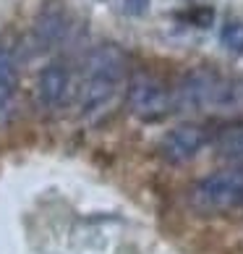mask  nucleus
Listing matches in <instances>:
<instances>
[{
	"label": "nucleus",
	"mask_w": 243,
	"mask_h": 254,
	"mask_svg": "<svg viewBox=\"0 0 243 254\" xmlns=\"http://www.w3.org/2000/svg\"><path fill=\"white\" fill-rule=\"evenodd\" d=\"M126 71H128V58L118 45L113 42L97 45L87 55L84 73H81V87H79L81 113L105 110L123 87Z\"/></svg>",
	"instance_id": "f257e3e1"
},
{
	"label": "nucleus",
	"mask_w": 243,
	"mask_h": 254,
	"mask_svg": "<svg viewBox=\"0 0 243 254\" xmlns=\"http://www.w3.org/2000/svg\"><path fill=\"white\" fill-rule=\"evenodd\" d=\"M238 84L222 79L220 73L196 68L186 73L178 92H175V105L189 113H214V110H230L241 102Z\"/></svg>",
	"instance_id": "f03ea898"
},
{
	"label": "nucleus",
	"mask_w": 243,
	"mask_h": 254,
	"mask_svg": "<svg viewBox=\"0 0 243 254\" xmlns=\"http://www.w3.org/2000/svg\"><path fill=\"white\" fill-rule=\"evenodd\" d=\"M243 204V165L217 171L191 189V207L201 215L228 212Z\"/></svg>",
	"instance_id": "7ed1b4c3"
},
{
	"label": "nucleus",
	"mask_w": 243,
	"mask_h": 254,
	"mask_svg": "<svg viewBox=\"0 0 243 254\" xmlns=\"http://www.w3.org/2000/svg\"><path fill=\"white\" fill-rule=\"evenodd\" d=\"M128 108L142 121H160L170 113L173 97L157 76L139 71L128 81Z\"/></svg>",
	"instance_id": "20e7f679"
},
{
	"label": "nucleus",
	"mask_w": 243,
	"mask_h": 254,
	"mask_svg": "<svg viewBox=\"0 0 243 254\" xmlns=\"http://www.w3.org/2000/svg\"><path fill=\"white\" fill-rule=\"evenodd\" d=\"M207 144V131L196 124H183V126H175L173 131H167L160 142V155L167 160V163L178 165L186 163L199 155V149H204Z\"/></svg>",
	"instance_id": "39448f33"
},
{
	"label": "nucleus",
	"mask_w": 243,
	"mask_h": 254,
	"mask_svg": "<svg viewBox=\"0 0 243 254\" xmlns=\"http://www.w3.org/2000/svg\"><path fill=\"white\" fill-rule=\"evenodd\" d=\"M68 68L60 63H50L40 71V79H37V100L45 108H55L60 105L65 92H68Z\"/></svg>",
	"instance_id": "423d86ee"
},
{
	"label": "nucleus",
	"mask_w": 243,
	"mask_h": 254,
	"mask_svg": "<svg viewBox=\"0 0 243 254\" xmlns=\"http://www.w3.org/2000/svg\"><path fill=\"white\" fill-rule=\"evenodd\" d=\"M214 149H217L220 157H225L236 165H243V121L222 126L217 136H214Z\"/></svg>",
	"instance_id": "0eeeda50"
},
{
	"label": "nucleus",
	"mask_w": 243,
	"mask_h": 254,
	"mask_svg": "<svg viewBox=\"0 0 243 254\" xmlns=\"http://www.w3.org/2000/svg\"><path fill=\"white\" fill-rule=\"evenodd\" d=\"M16 92V61L8 48L0 45V116L8 113Z\"/></svg>",
	"instance_id": "6e6552de"
},
{
	"label": "nucleus",
	"mask_w": 243,
	"mask_h": 254,
	"mask_svg": "<svg viewBox=\"0 0 243 254\" xmlns=\"http://www.w3.org/2000/svg\"><path fill=\"white\" fill-rule=\"evenodd\" d=\"M220 42L225 45L230 53L243 55V21H230L222 26L220 32Z\"/></svg>",
	"instance_id": "1a4fd4ad"
},
{
	"label": "nucleus",
	"mask_w": 243,
	"mask_h": 254,
	"mask_svg": "<svg viewBox=\"0 0 243 254\" xmlns=\"http://www.w3.org/2000/svg\"><path fill=\"white\" fill-rule=\"evenodd\" d=\"M146 5H149V0H123V11L126 13H144L146 11Z\"/></svg>",
	"instance_id": "9d476101"
}]
</instances>
